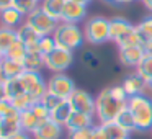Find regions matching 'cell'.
Returning <instances> with one entry per match:
<instances>
[{"label": "cell", "instance_id": "6da1fadb", "mask_svg": "<svg viewBox=\"0 0 152 139\" xmlns=\"http://www.w3.org/2000/svg\"><path fill=\"white\" fill-rule=\"evenodd\" d=\"M110 40L118 46V49L128 46H142L144 43L136 25L124 17H113L110 20Z\"/></svg>", "mask_w": 152, "mask_h": 139}, {"label": "cell", "instance_id": "7a4b0ae2", "mask_svg": "<svg viewBox=\"0 0 152 139\" xmlns=\"http://www.w3.org/2000/svg\"><path fill=\"white\" fill-rule=\"evenodd\" d=\"M128 102L115 98L110 87H105L95 98V118L100 124L111 123L116 119V116L126 108Z\"/></svg>", "mask_w": 152, "mask_h": 139}, {"label": "cell", "instance_id": "3957f363", "mask_svg": "<svg viewBox=\"0 0 152 139\" xmlns=\"http://www.w3.org/2000/svg\"><path fill=\"white\" fill-rule=\"evenodd\" d=\"M53 38L56 41V46L66 51H77L82 48L85 43V36H83V30L77 23H66V21H59L56 31L53 33Z\"/></svg>", "mask_w": 152, "mask_h": 139}, {"label": "cell", "instance_id": "277c9868", "mask_svg": "<svg viewBox=\"0 0 152 139\" xmlns=\"http://www.w3.org/2000/svg\"><path fill=\"white\" fill-rule=\"evenodd\" d=\"M128 110L131 111L139 132L152 129V100L147 95H134L128 98Z\"/></svg>", "mask_w": 152, "mask_h": 139}, {"label": "cell", "instance_id": "5b68a950", "mask_svg": "<svg viewBox=\"0 0 152 139\" xmlns=\"http://www.w3.org/2000/svg\"><path fill=\"white\" fill-rule=\"evenodd\" d=\"M83 36H85V43L92 44V46H102V44L108 43L110 40V20L102 15H95V17H88L83 23Z\"/></svg>", "mask_w": 152, "mask_h": 139}, {"label": "cell", "instance_id": "8992f818", "mask_svg": "<svg viewBox=\"0 0 152 139\" xmlns=\"http://www.w3.org/2000/svg\"><path fill=\"white\" fill-rule=\"evenodd\" d=\"M46 85H48V92L56 95L57 98H61V100H69V97L72 95L74 90L77 89L75 82H74L66 72L53 74V75L46 80Z\"/></svg>", "mask_w": 152, "mask_h": 139}, {"label": "cell", "instance_id": "52a82bcc", "mask_svg": "<svg viewBox=\"0 0 152 139\" xmlns=\"http://www.w3.org/2000/svg\"><path fill=\"white\" fill-rule=\"evenodd\" d=\"M20 80L25 87V92L34 100V102H39L48 92V85L46 80L43 79L41 72H31V70H25L20 75Z\"/></svg>", "mask_w": 152, "mask_h": 139}, {"label": "cell", "instance_id": "ba28073f", "mask_svg": "<svg viewBox=\"0 0 152 139\" xmlns=\"http://www.w3.org/2000/svg\"><path fill=\"white\" fill-rule=\"evenodd\" d=\"M25 21H26L28 25H31L41 36H51V34L56 31L57 25H59V21L51 18L44 10H41V7L34 8L30 15H26V20Z\"/></svg>", "mask_w": 152, "mask_h": 139}, {"label": "cell", "instance_id": "9c48e42d", "mask_svg": "<svg viewBox=\"0 0 152 139\" xmlns=\"http://www.w3.org/2000/svg\"><path fill=\"white\" fill-rule=\"evenodd\" d=\"M72 64H74V53L61 49V48H56L51 54L44 56V67L48 70H51L53 74L66 72Z\"/></svg>", "mask_w": 152, "mask_h": 139}, {"label": "cell", "instance_id": "30bf717a", "mask_svg": "<svg viewBox=\"0 0 152 139\" xmlns=\"http://www.w3.org/2000/svg\"><path fill=\"white\" fill-rule=\"evenodd\" d=\"M67 102L70 103L74 111H80V113H87V115L95 116V97L92 93H88L87 90L75 89Z\"/></svg>", "mask_w": 152, "mask_h": 139}, {"label": "cell", "instance_id": "8fae6325", "mask_svg": "<svg viewBox=\"0 0 152 139\" xmlns=\"http://www.w3.org/2000/svg\"><path fill=\"white\" fill-rule=\"evenodd\" d=\"M62 132H64V126L57 124L51 118H48L43 119L36 126V129L31 132V136H33V139H61Z\"/></svg>", "mask_w": 152, "mask_h": 139}, {"label": "cell", "instance_id": "7c38bea8", "mask_svg": "<svg viewBox=\"0 0 152 139\" xmlns=\"http://www.w3.org/2000/svg\"><path fill=\"white\" fill-rule=\"evenodd\" d=\"M95 116L93 115H87V113H80V111H72V115L69 116L67 123L64 124V129L67 132L72 131H79V129H85V128H93L96 124L95 123Z\"/></svg>", "mask_w": 152, "mask_h": 139}, {"label": "cell", "instance_id": "4fadbf2b", "mask_svg": "<svg viewBox=\"0 0 152 139\" xmlns=\"http://www.w3.org/2000/svg\"><path fill=\"white\" fill-rule=\"evenodd\" d=\"M85 17H87V7L85 5L79 4V2H74V0H67L66 5H64V12H62L61 21L79 25Z\"/></svg>", "mask_w": 152, "mask_h": 139}, {"label": "cell", "instance_id": "5bb4252c", "mask_svg": "<svg viewBox=\"0 0 152 139\" xmlns=\"http://www.w3.org/2000/svg\"><path fill=\"white\" fill-rule=\"evenodd\" d=\"M144 48L142 46H128V48H119L118 49V59L124 67H134L141 62L144 56Z\"/></svg>", "mask_w": 152, "mask_h": 139}, {"label": "cell", "instance_id": "9a60e30c", "mask_svg": "<svg viewBox=\"0 0 152 139\" xmlns=\"http://www.w3.org/2000/svg\"><path fill=\"white\" fill-rule=\"evenodd\" d=\"M123 89L128 93V97H134V95H145V90H149V85L141 75L137 74H129L123 79Z\"/></svg>", "mask_w": 152, "mask_h": 139}, {"label": "cell", "instance_id": "2e32d148", "mask_svg": "<svg viewBox=\"0 0 152 139\" xmlns=\"http://www.w3.org/2000/svg\"><path fill=\"white\" fill-rule=\"evenodd\" d=\"M17 34H18V40L26 46L28 53H30V51H38V43H39V40H41V34L38 33L31 25H28L26 21H25V23L17 30Z\"/></svg>", "mask_w": 152, "mask_h": 139}, {"label": "cell", "instance_id": "e0dca14e", "mask_svg": "<svg viewBox=\"0 0 152 139\" xmlns=\"http://www.w3.org/2000/svg\"><path fill=\"white\" fill-rule=\"evenodd\" d=\"M23 72H25V67L21 62L8 59L5 56L0 61V80L7 82V80H12V79H18Z\"/></svg>", "mask_w": 152, "mask_h": 139}, {"label": "cell", "instance_id": "ac0fdd59", "mask_svg": "<svg viewBox=\"0 0 152 139\" xmlns=\"http://www.w3.org/2000/svg\"><path fill=\"white\" fill-rule=\"evenodd\" d=\"M25 20H26V17L15 7H10L7 10L0 12V26L10 28V30H18L25 23Z\"/></svg>", "mask_w": 152, "mask_h": 139}, {"label": "cell", "instance_id": "d6986e66", "mask_svg": "<svg viewBox=\"0 0 152 139\" xmlns=\"http://www.w3.org/2000/svg\"><path fill=\"white\" fill-rule=\"evenodd\" d=\"M21 132V124H20V113L12 116H4L0 118V138L10 139L12 136Z\"/></svg>", "mask_w": 152, "mask_h": 139}, {"label": "cell", "instance_id": "ffe728a7", "mask_svg": "<svg viewBox=\"0 0 152 139\" xmlns=\"http://www.w3.org/2000/svg\"><path fill=\"white\" fill-rule=\"evenodd\" d=\"M66 2L67 0H41L39 7H41V10H44L51 18H54L56 21H61Z\"/></svg>", "mask_w": 152, "mask_h": 139}, {"label": "cell", "instance_id": "44dd1931", "mask_svg": "<svg viewBox=\"0 0 152 139\" xmlns=\"http://www.w3.org/2000/svg\"><path fill=\"white\" fill-rule=\"evenodd\" d=\"M72 111H74V110H72V106H70V103L67 102V100H64L59 106H56L54 110H51L49 118L53 119L54 123L64 126L67 123V119H69V116L72 115Z\"/></svg>", "mask_w": 152, "mask_h": 139}, {"label": "cell", "instance_id": "7402d4cb", "mask_svg": "<svg viewBox=\"0 0 152 139\" xmlns=\"http://www.w3.org/2000/svg\"><path fill=\"white\" fill-rule=\"evenodd\" d=\"M23 67L25 70H31V72H41L44 67V56L39 51H30L26 57L23 59Z\"/></svg>", "mask_w": 152, "mask_h": 139}, {"label": "cell", "instance_id": "603a6c76", "mask_svg": "<svg viewBox=\"0 0 152 139\" xmlns=\"http://www.w3.org/2000/svg\"><path fill=\"white\" fill-rule=\"evenodd\" d=\"M41 123V119L38 118L36 115H34L33 111H31V108L28 110H23V111H20V124H21V131L25 132H33L34 129H36V126Z\"/></svg>", "mask_w": 152, "mask_h": 139}, {"label": "cell", "instance_id": "cb8c5ba5", "mask_svg": "<svg viewBox=\"0 0 152 139\" xmlns=\"http://www.w3.org/2000/svg\"><path fill=\"white\" fill-rule=\"evenodd\" d=\"M115 123L119 126L121 129H124L126 132H134V131H137L136 129V123H134V118H132V115H131V111L128 110V106H126L124 110H123L121 113H119L118 116H116V119H115Z\"/></svg>", "mask_w": 152, "mask_h": 139}, {"label": "cell", "instance_id": "d4e9b609", "mask_svg": "<svg viewBox=\"0 0 152 139\" xmlns=\"http://www.w3.org/2000/svg\"><path fill=\"white\" fill-rule=\"evenodd\" d=\"M26 54H28L26 46H25V44L21 43L20 40H17V41H15V43L7 49V53H5L4 56L8 57V59H13V61H17V62H21V64H23V59L26 57Z\"/></svg>", "mask_w": 152, "mask_h": 139}, {"label": "cell", "instance_id": "484cf974", "mask_svg": "<svg viewBox=\"0 0 152 139\" xmlns=\"http://www.w3.org/2000/svg\"><path fill=\"white\" fill-rule=\"evenodd\" d=\"M136 74L141 75L145 82H149V79L152 77V53H144L141 62L136 66Z\"/></svg>", "mask_w": 152, "mask_h": 139}, {"label": "cell", "instance_id": "4316f807", "mask_svg": "<svg viewBox=\"0 0 152 139\" xmlns=\"http://www.w3.org/2000/svg\"><path fill=\"white\" fill-rule=\"evenodd\" d=\"M18 40L17 30H10V28L0 26V51L2 53H7V49Z\"/></svg>", "mask_w": 152, "mask_h": 139}, {"label": "cell", "instance_id": "83f0119b", "mask_svg": "<svg viewBox=\"0 0 152 139\" xmlns=\"http://www.w3.org/2000/svg\"><path fill=\"white\" fill-rule=\"evenodd\" d=\"M5 93H7V100H10V102L13 98H17V97L26 93V92H25L23 83H21V80H20V77H18V79L7 80V82H5Z\"/></svg>", "mask_w": 152, "mask_h": 139}, {"label": "cell", "instance_id": "f1b7e54d", "mask_svg": "<svg viewBox=\"0 0 152 139\" xmlns=\"http://www.w3.org/2000/svg\"><path fill=\"white\" fill-rule=\"evenodd\" d=\"M39 2L41 0H13V7L18 8V10L26 17V15H30L34 8L39 7Z\"/></svg>", "mask_w": 152, "mask_h": 139}, {"label": "cell", "instance_id": "f546056e", "mask_svg": "<svg viewBox=\"0 0 152 139\" xmlns=\"http://www.w3.org/2000/svg\"><path fill=\"white\" fill-rule=\"evenodd\" d=\"M56 41H54L53 34L51 36H41L39 43H38V51H39L43 56H48V54H51L54 49H56Z\"/></svg>", "mask_w": 152, "mask_h": 139}, {"label": "cell", "instance_id": "4dcf8cb0", "mask_svg": "<svg viewBox=\"0 0 152 139\" xmlns=\"http://www.w3.org/2000/svg\"><path fill=\"white\" fill-rule=\"evenodd\" d=\"M136 28L141 33L142 40H152V15L151 17H145L144 20H141L136 25Z\"/></svg>", "mask_w": 152, "mask_h": 139}, {"label": "cell", "instance_id": "1f68e13d", "mask_svg": "<svg viewBox=\"0 0 152 139\" xmlns=\"http://www.w3.org/2000/svg\"><path fill=\"white\" fill-rule=\"evenodd\" d=\"M33 103H36V102H34V100L31 98L28 93H23V95H20V97H17V98L12 100V105H13L18 111H23V110L31 108V105H33Z\"/></svg>", "mask_w": 152, "mask_h": 139}, {"label": "cell", "instance_id": "d6a6232c", "mask_svg": "<svg viewBox=\"0 0 152 139\" xmlns=\"http://www.w3.org/2000/svg\"><path fill=\"white\" fill-rule=\"evenodd\" d=\"M39 102L43 103V105H44V106H46V108H48V110H49V111H51V110H54V108H56V106H59L61 103L64 102V100H61V98H57L56 95H53V93L46 92V95H44L43 98L39 100Z\"/></svg>", "mask_w": 152, "mask_h": 139}, {"label": "cell", "instance_id": "836d02e7", "mask_svg": "<svg viewBox=\"0 0 152 139\" xmlns=\"http://www.w3.org/2000/svg\"><path fill=\"white\" fill-rule=\"evenodd\" d=\"M17 113H20V111H18V110L12 105L10 100H0V118L17 115Z\"/></svg>", "mask_w": 152, "mask_h": 139}, {"label": "cell", "instance_id": "e575fe53", "mask_svg": "<svg viewBox=\"0 0 152 139\" xmlns=\"http://www.w3.org/2000/svg\"><path fill=\"white\" fill-rule=\"evenodd\" d=\"M67 139H93V128H85L79 131H72L67 134Z\"/></svg>", "mask_w": 152, "mask_h": 139}, {"label": "cell", "instance_id": "d590c367", "mask_svg": "<svg viewBox=\"0 0 152 139\" xmlns=\"http://www.w3.org/2000/svg\"><path fill=\"white\" fill-rule=\"evenodd\" d=\"M31 111L34 113V115L38 116V118L41 119V121H43V119H48L49 118V110L46 108V106L43 105V103L41 102H36V103H33V105H31Z\"/></svg>", "mask_w": 152, "mask_h": 139}, {"label": "cell", "instance_id": "8d00e7d4", "mask_svg": "<svg viewBox=\"0 0 152 139\" xmlns=\"http://www.w3.org/2000/svg\"><path fill=\"white\" fill-rule=\"evenodd\" d=\"M93 139H108L105 128H103V124H100V123H96V124L93 126Z\"/></svg>", "mask_w": 152, "mask_h": 139}, {"label": "cell", "instance_id": "74e56055", "mask_svg": "<svg viewBox=\"0 0 152 139\" xmlns=\"http://www.w3.org/2000/svg\"><path fill=\"white\" fill-rule=\"evenodd\" d=\"M83 64H85L88 69H96V66H98V59L95 57V54L87 53L85 54V59H83Z\"/></svg>", "mask_w": 152, "mask_h": 139}, {"label": "cell", "instance_id": "f35d334b", "mask_svg": "<svg viewBox=\"0 0 152 139\" xmlns=\"http://www.w3.org/2000/svg\"><path fill=\"white\" fill-rule=\"evenodd\" d=\"M10 7H13V0H0V12L7 10Z\"/></svg>", "mask_w": 152, "mask_h": 139}, {"label": "cell", "instance_id": "ab89813d", "mask_svg": "<svg viewBox=\"0 0 152 139\" xmlns=\"http://www.w3.org/2000/svg\"><path fill=\"white\" fill-rule=\"evenodd\" d=\"M10 139H33V136H31L30 132H25V131H21V132H18V134L12 136Z\"/></svg>", "mask_w": 152, "mask_h": 139}, {"label": "cell", "instance_id": "60d3db41", "mask_svg": "<svg viewBox=\"0 0 152 139\" xmlns=\"http://www.w3.org/2000/svg\"><path fill=\"white\" fill-rule=\"evenodd\" d=\"M142 48H144L145 53H152V40H144Z\"/></svg>", "mask_w": 152, "mask_h": 139}, {"label": "cell", "instance_id": "b9f144b4", "mask_svg": "<svg viewBox=\"0 0 152 139\" xmlns=\"http://www.w3.org/2000/svg\"><path fill=\"white\" fill-rule=\"evenodd\" d=\"M0 100H7V93H5V82L0 80Z\"/></svg>", "mask_w": 152, "mask_h": 139}, {"label": "cell", "instance_id": "7bdbcfd3", "mask_svg": "<svg viewBox=\"0 0 152 139\" xmlns=\"http://www.w3.org/2000/svg\"><path fill=\"white\" fill-rule=\"evenodd\" d=\"M141 2H142V5H144L149 12H152V0H141Z\"/></svg>", "mask_w": 152, "mask_h": 139}, {"label": "cell", "instance_id": "ee69618b", "mask_svg": "<svg viewBox=\"0 0 152 139\" xmlns=\"http://www.w3.org/2000/svg\"><path fill=\"white\" fill-rule=\"evenodd\" d=\"M111 139H131V134H129V132H123V134H118Z\"/></svg>", "mask_w": 152, "mask_h": 139}, {"label": "cell", "instance_id": "f6af8a7d", "mask_svg": "<svg viewBox=\"0 0 152 139\" xmlns=\"http://www.w3.org/2000/svg\"><path fill=\"white\" fill-rule=\"evenodd\" d=\"M134 0H116V4L115 5H129V4H132Z\"/></svg>", "mask_w": 152, "mask_h": 139}, {"label": "cell", "instance_id": "bcb514c9", "mask_svg": "<svg viewBox=\"0 0 152 139\" xmlns=\"http://www.w3.org/2000/svg\"><path fill=\"white\" fill-rule=\"evenodd\" d=\"M74 2H79V4H82V5H85V7H87L92 0H74Z\"/></svg>", "mask_w": 152, "mask_h": 139}, {"label": "cell", "instance_id": "7dc6e473", "mask_svg": "<svg viewBox=\"0 0 152 139\" xmlns=\"http://www.w3.org/2000/svg\"><path fill=\"white\" fill-rule=\"evenodd\" d=\"M147 85H149V90H151V92H152V77H151V79H149Z\"/></svg>", "mask_w": 152, "mask_h": 139}, {"label": "cell", "instance_id": "c3c4849f", "mask_svg": "<svg viewBox=\"0 0 152 139\" xmlns=\"http://www.w3.org/2000/svg\"><path fill=\"white\" fill-rule=\"evenodd\" d=\"M105 2H106V4H113V5L116 4V0H105Z\"/></svg>", "mask_w": 152, "mask_h": 139}, {"label": "cell", "instance_id": "681fc988", "mask_svg": "<svg viewBox=\"0 0 152 139\" xmlns=\"http://www.w3.org/2000/svg\"><path fill=\"white\" fill-rule=\"evenodd\" d=\"M4 59V53H2V51H0V61Z\"/></svg>", "mask_w": 152, "mask_h": 139}, {"label": "cell", "instance_id": "f907efd6", "mask_svg": "<svg viewBox=\"0 0 152 139\" xmlns=\"http://www.w3.org/2000/svg\"><path fill=\"white\" fill-rule=\"evenodd\" d=\"M149 132H151V138H152V129H151V131H149Z\"/></svg>", "mask_w": 152, "mask_h": 139}, {"label": "cell", "instance_id": "816d5d0a", "mask_svg": "<svg viewBox=\"0 0 152 139\" xmlns=\"http://www.w3.org/2000/svg\"><path fill=\"white\" fill-rule=\"evenodd\" d=\"M151 100H152V92H151Z\"/></svg>", "mask_w": 152, "mask_h": 139}, {"label": "cell", "instance_id": "f5cc1de1", "mask_svg": "<svg viewBox=\"0 0 152 139\" xmlns=\"http://www.w3.org/2000/svg\"><path fill=\"white\" fill-rule=\"evenodd\" d=\"M0 139H4V138H0Z\"/></svg>", "mask_w": 152, "mask_h": 139}]
</instances>
